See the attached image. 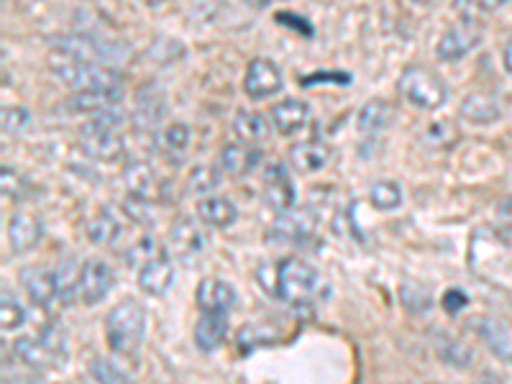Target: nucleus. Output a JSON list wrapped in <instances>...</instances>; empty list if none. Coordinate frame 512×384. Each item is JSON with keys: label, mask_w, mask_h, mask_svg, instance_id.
Wrapping results in <instances>:
<instances>
[{"label": "nucleus", "mask_w": 512, "mask_h": 384, "mask_svg": "<svg viewBox=\"0 0 512 384\" xmlns=\"http://www.w3.org/2000/svg\"><path fill=\"white\" fill-rule=\"evenodd\" d=\"M31 123V111H26L24 105H6L3 108V131L11 136L24 134Z\"/></svg>", "instance_id": "obj_39"}, {"label": "nucleus", "mask_w": 512, "mask_h": 384, "mask_svg": "<svg viewBox=\"0 0 512 384\" xmlns=\"http://www.w3.org/2000/svg\"><path fill=\"white\" fill-rule=\"evenodd\" d=\"M169 241H172V249L180 259L185 262H192L195 256H200L208 246V239H205V231L192 221L190 216H182L172 223V231H169Z\"/></svg>", "instance_id": "obj_18"}, {"label": "nucleus", "mask_w": 512, "mask_h": 384, "mask_svg": "<svg viewBox=\"0 0 512 384\" xmlns=\"http://www.w3.org/2000/svg\"><path fill=\"white\" fill-rule=\"evenodd\" d=\"M24 323H26V308L18 303L11 292L3 290V295H0V328H3V333L18 331Z\"/></svg>", "instance_id": "obj_35"}, {"label": "nucleus", "mask_w": 512, "mask_h": 384, "mask_svg": "<svg viewBox=\"0 0 512 384\" xmlns=\"http://www.w3.org/2000/svg\"><path fill=\"white\" fill-rule=\"evenodd\" d=\"M123 113L118 111V105L105 108V111L93 113L85 126L80 128V146L82 152L88 154L95 162H118L126 152V141H123Z\"/></svg>", "instance_id": "obj_2"}, {"label": "nucleus", "mask_w": 512, "mask_h": 384, "mask_svg": "<svg viewBox=\"0 0 512 384\" xmlns=\"http://www.w3.org/2000/svg\"><path fill=\"white\" fill-rule=\"evenodd\" d=\"M502 67H505L507 75L512 77V34H510V39H507L505 49H502Z\"/></svg>", "instance_id": "obj_48"}, {"label": "nucleus", "mask_w": 512, "mask_h": 384, "mask_svg": "<svg viewBox=\"0 0 512 384\" xmlns=\"http://www.w3.org/2000/svg\"><path fill=\"white\" fill-rule=\"evenodd\" d=\"M44 236V226L36 216H26V213H16L11 216L8 223V241H11V249L16 254H29L31 249H36Z\"/></svg>", "instance_id": "obj_24"}, {"label": "nucleus", "mask_w": 512, "mask_h": 384, "mask_svg": "<svg viewBox=\"0 0 512 384\" xmlns=\"http://www.w3.org/2000/svg\"><path fill=\"white\" fill-rule=\"evenodd\" d=\"M190 141H192L190 128L180 121L169 123V126L162 131V146L169 154H182L187 146H190Z\"/></svg>", "instance_id": "obj_37"}, {"label": "nucleus", "mask_w": 512, "mask_h": 384, "mask_svg": "<svg viewBox=\"0 0 512 384\" xmlns=\"http://www.w3.org/2000/svg\"><path fill=\"white\" fill-rule=\"evenodd\" d=\"M121 221L116 218L113 210H100L98 216L88 223V239L93 244H113L121 236Z\"/></svg>", "instance_id": "obj_33"}, {"label": "nucleus", "mask_w": 512, "mask_h": 384, "mask_svg": "<svg viewBox=\"0 0 512 384\" xmlns=\"http://www.w3.org/2000/svg\"><path fill=\"white\" fill-rule=\"evenodd\" d=\"M221 185V169L210 167V164H200L190 172L187 177V195H195V198H205V195H213Z\"/></svg>", "instance_id": "obj_32"}, {"label": "nucleus", "mask_w": 512, "mask_h": 384, "mask_svg": "<svg viewBox=\"0 0 512 384\" xmlns=\"http://www.w3.org/2000/svg\"><path fill=\"white\" fill-rule=\"evenodd\" d=\"M392 121H395V108H392L390 100L374 98L359 111L356 126H359V134L364 139H377L392 126Z\"/></svg>", "instance_id": "obj_20"}, {"label": "nucleus", "mask_w": 512, "mask_h": 384, "mask_svg": "<svg viewBox=\"0 0 512 384\" xmlns=\"http://www.w3.org/2000/svg\"><path fill=\"white\" fill-rule=\"evenodd\" d=\"M402 187L392 180L374 182L372 190H369V203L372 208H377L379 213H390V210H397L402 205Z\"/></svg>", "instance_id": "obj_34"}, {"label": "nucleus", "mask_w": 512, "mask_h": 384, "mask_svg": "<svg viewBox=\"0 0 512 384\" xmlns=\"http://www.w3.org/2000/svg\"><path fill=\"white\" fill-rule=\"evenodd\" d=\"M167 116V98L159 88L146 85L139 90V100H136V123L144 128H157Z\"/></svg>", "instance_id": "obj_26"}, {"label": "nucleus", "mask_w": 512, "mask_h": 384, "mask_svg": "<svg viewBox=\"0 0 512 384\" xmlns=\"http://www.w3.org/2000/svg\"><path fill=\"white\" fill-rule=\"evenodd\" d=\"M323 290V274L305 259L287 256L274 267V295L287 305H308Z\"/></svg>", "instance_id": "obj_4"}, {"label": "nucleus", "mask_w": 512, "mask_h": 384, "mask_svg": "<svg viewBox=\"0 0 512 384\" xmlns=\"http://www.w3.org/2000/svg\"><path fill=\"white\" fill-rule=\"evenodd\" d=\"M49 67L57 75V80L70 90H75V93H85V90H123V75L111 64L82 62V59L49 52Z\"/></svg>", "instance_id": "obj_3"}, {"label": "nucleus", "mask_w": 512, "mask_h": 384, "mask_svg": "<svg viewBox=\"0 0 512 384\" xmlns=\"http://www.w3.org/2000/svg\"><path fill=\"white\" fill-rule=\"evenodd\" d=\"M400 300H402V305H405V308L415 315L428 313V310L433 308L431 290L423 285H418V282H405L400 290Z\"/></svg>", "instance_id": "obj_36"}, {"label": "nucleus", "mask_w": 512, "mask_h": 384, "mask_svg": "<svg viewBox=\"0 0 512 384\" xmlns=\"http://www.w3.org/2000/svg\"><path fill=\"white\" fill-rule=\"evenodd\" d=\"M80 274L82 264L77 262V256H67L57 267V290L62 305H72L80 297Z\"/></svg>", "instance_id": "obj_30"}, {"label": "nucleus", "mask_w": 512, "mask_h": 384, "mask_svg": "<svg viewBox=\"0 0 512 384\" xmlns=\"http://www.w3.org/2000/svg\"><path fill=\"white\" fill-rule=\"evenodd\" d=\"M274 18H277V21H280V24H285V26H295V29H297V26H303V29L308 31L310 36H313V26H310L308 21H303V18H300V16L295 18V16H292V13L282 11V13H277V16H274Z\"/></svg>", "instance_id": "obj_44"}, {"label": "nucleus", "mask_w": 512, "mask_h": 384, "mask_svg": "<svg viewBox=\"0 0 512 384\" xmlns=\"http://www.w3.org/2000/svg\"><path fill=\"white\" fill-rule=\"evenodd\" d=\"M262 162V152L256 149L254 144H246V141H233L221 149V169L228 172L231 177H246L251 175Z\"/></svg>", "instance_id": "obj_21"}, {"label": "nucleus", "mask_w": 512, "mask_h": 384, "mask_svg": "<svg viewBox=\"0 0 512 384\" xmlns=\"http://www.w3.org/2000/svg\"><path fill=\"white\" fill-rule=\"evenodd\" d=\"M433 349H436L438 359H441L446 367L459 369V372H466V369L474 367L472 346H466L464 341H459V338L451 336L448 331L433 333Z\"/></svg>", "instance_id": "obj_23"}, {"label": "nucleus", "mask_w": 512, "mask_h": 384, "mask_svg": "<svg viewBox=\"0 0 512 384\" xmlns=\"http://www.w3.org/2000/svg\"><path fill=\"white\" fill-rule=\"evenodd\" d=\"M123 213H126L128 221L131 223H139V226H152L149 198H139V195H131V192H128V200L123 203Z\"/></svg>", "instance_id": "obj_40"}, {"label": "nucleus", "mask_w": 512, "mask_h": 384, "mask_svg": "<svg viewBox=\"0 0 512 384\" xmlns=\"http://www.w3.org/2000/svg\"><path fill=\"white\" fill-rule=\"evenodd\" d=\"M123 182H126L131 195L152 200L157 195V175H154L152 164L141 162V159H131L123 167Z\"/></svg>", "instance_id": "obj_27"}, {"label": "nucleus", "mask_w": 512, "mask_h": 384, "mask_svg": "<svg viewBox=\"0 0 512 384\" xmlns=\"http://www.w3.org/2000/svg\"><path fill=\"white\" fill-rule=\"evenodd\" d=\"M272 116V126L277 134L282 136H295L300 131H305L310 123V105L300 98H287L282 103H277L269 111Z\"/></svg>", "instance_id": "obj_19"}, {"label": "nucleus", "mask_w": 512, "mask_h": 384, "mask_svg": "<svg viewBox=\"0 0 512 384\" xmlns=\"http://www.w3.org/2000/svg\"><path fill=\"white\" fill-rule=\"evenodd\" d=\"M466 303H469V300H466V292H461V290H448L441 300L443 310L451 315L459 313V310H464Z\"/></svg>", "instance_id": "obj_43"}, {"label": "nucleus", "mask_w": 512, "mask_h": 384, "mask_svg": "<svg viewBox=\"0 0 512 384\" xmlns=\"http://www.w3.org/2000/svg\"><path fill=\"white\" fill-rule=\"evenodd\" d=\"M21 285H24L26 295L36 308L49 310L54 300H59L57 290V269L47 267H31L21 272Z\"/></svg>", "instance_id": "obj_17"}, {"label": "nucleus", "mask_w": 512, "mask_h": 384, "mask_svg": "<svg viewBox=\"0 0 512 384\" xmlns=\"http://www.w3.org/2000/svg\"><path fill=\"white\" fill-rule=\"evenodd\" d=\"M484 41V29L477 18L464 16L459 21L448 26L441 34L436 44V54L441 62H459L466 54H472L474 49L482 47Z\"/></svg>", "instance_id": "obj_8"}, {"label": "nucleus", "mask_w": 512, "mask_h": 384, "mask_svg": "<svg viewBox=\"0 0 512 384\" xmlns=\"http://www.w3.org/2000/svg\"><path fill=\"white\" fill-rule=\"evenodd\" d=\"M331 146L320 139L310 141H297L295 146H290L287 152V162L295 169L297 175H318L331 162Z\"/></svg>", "instance_id": "obj_16"}, {"label": "nucleus", "mask_w": 512, "mask_h": 384, "mask_svg": "<svg viewBox=\"0 0 512 384\" xmlns=\"http://www.w3.org/2000/svg\"><path fill=\"white\" fill-rule=\"evenodd\" d=\"M228 336V315L223 313H200L195 323V346L203 354H213L221 349Z\"/></svg>", "instance_id": "obj_25"}, {"label": "nucleus", "mask_w": 512, "mask_h": 384, "mask_svg": "<svg viewBox=\"0 0 512 384\" xmlns=\"http://www.w3.org/2000/svg\"><path fill=\"white\" fill-rule=\"evenodd\" d=\"M233 131L239 136V141L246 144H262L269 136V123L262 113L256 111H239L233 118Z\"/></svg>", "instance_id": "obj_31"}, {"label": "nucleus", "mask_w": 512, "mask_h": 384, "mask_svg": "<svg viewBox=\"0 0 512 384\" xmlns=\"http://www.w3.org/2000/svg\"><path fill=\"white\" fill-rule=\"evenodd\" d=\"M282 88H285V75H282V70L272 59H251L244 72V93L251 100H267L272 95L282 93Z\"/></svg>", "instance_id": "obj_9"}, {"label": "nucleus", "mask_w": 512, "mask_h": 384, "mask_svg": "<svg viewBox=\"0 0 512 384\" xmlns=\"http://www.w3.org/2000/svg\"><path fill=\"white\" fill-rule=\"evenodd\" d=\"M397 90L410 105L420 108V111H438L448 100V85L428 67H408L400 75Z\"/></svg>", "instance_id": "obj_7"}, {"label": "nucleus", "mask_w": 512, "mask_h": 384, "mask_svg": "<svg viewBox=\"0 0 512 384\" xmlns=\"http://www.w3.org/2000/svg\"><path fill=\"white\" fill-rule=\"evenodd\" d=\"M195 300H198L200 313H223L231 315L239 305V292L236 287L228 285L226 280H218V277H205L198 285L195 292Z\"/></svg>", "instance_id": "obj_15"}, {"label": "nucleus", "mask_w": 512, "mask_h": 384, "mask_svg": "<svg viewBox=\"0 0 512 384\" xmlns=\"http://www.w3.org/2000/svg\"><path fill=\"white\" fill-rule=\"evenodd\" d=\"M49 52L64 54V57L82 59V62L116 64L126 62L128 47L121 39H103L95 34H64L49 41Z\"/></svg>", "instance_id": "obj_6"}, {"label": "nucleus", "mask_w": 512, "mask_h": 384, "mask_svg": "<svg viewBox=\"0 0 512 384\" xmlns=\"http://www.w3.org/2000/svg\"><path fill=\"white\" fill-rule=\"evenodd\" d=\"M274 233H277V241H285V244L295 246H308V249H318L320 236L315 233V223L308 213H292L285 210L280 213V218L274 221Z\"/></svg>", "instance_id": "obj_14"}, {"label": "nucleus", "mask_w": 512, "mask_h": 384, "mask_svg": "<svg viewBox=\"0 0 512 384\" xmlns=\"http://www.w3.org/2000/svg\"><path fill=\"white\" fill-rule=\"evenodd\" d=\"M198 221L208 228H216V231H223V228H231L239 218V208L226 198V195H205L198 203Z\"/></svg>", "instance_id": "obj_22"}, {"label": "nucleus", "mask_w": 512, "mask_h": 384, "mask_svg": "<svg viewBox=\"0 0 512 384\" xmlns=\"http://www.w3.org/2000/svg\"><path fill=\"white\" fill-rule=\"evenodd\" d=\"M144 336L146 308L134 297L121 300L111 313L105 315V341H108V349L121 359H139Z\"/></svg>", "instance_id": "obj_1"}, {"label": "nucleus", "mask_w": 512, "mask_h": 384, "mask_svg": "<svg viewBox=\"0 0 512 384\" xmlns=\"http://www.w3.org/2000/svg\"><path fill=\"white\" fill-rule=\"evenodd\" d=\"M262 192L267 203L272 205L277 213H285V210H292L297 203V190L295 182H292L290 169L282 162H274L264 169L262 175Z\"/></svg>", "instance_id": "obj_10"}, {"label": "nucleus", "mask_w": 512, "mask_h": 384, "mask_svg": "<svg viewBox=\"0 0 512 384\" xmlns=\"http://www.w3.org/2000/svg\"><path fill=\"white\" fill-rule=\"evenodd\" d=\"M141 3H146V6L157 8V6H162V3H167V0H141Z\"/></svg>", "instance_id": "obj_50"}, {"label": "nucleus", "mask_w": 512, "mask_h": 384, "mask_svg": "<svg viewBox=\"0 0 512 384\" xmlns=\"http://www.w3.org/2000/svg\"><path fill=\"white\" fill-rule=\"evenodd\" d=\"M251 8H269L272 3H277V0H246Z\"/></svg>", "instance_id": "obj_49"}, {"label": "nucleus", "mask_w": 512, "mask_h": 384, "mask_svg": "<svg viewBox=\"0 0 512 384\" xmlns=\"http://www.w3.org/2000/svg\"><path fill=\"white\" fill-rule=\"evenodd\" d=\"M116 287V274L103 259H88L80 274V300L85 305L103 303L108 292Z\"/></svg>", "instance_id": "obj_12"}, {"label": "nucleus", "mask_w": 512, "mask_h": 384, "mask_svg": "<svg viewBox=\"0 0 512 384\" xmlns=\"http://www.w3.org/2000/svg\"><path fill=\"white\" fill-rule=\"evenodd\" d=\"M477 11H484V13H492V11H500L502 6H505L507 0H469Z\"/></svg>", "instance_id": "obj_47"}, {"label": "nucleus", "mask_w": 512, "mask_h": 384, "mask_svg": "<svg viewBox=\"0 0 512 384\" xmlns=\"http://www.w3.org/2000/svg\"><path fill=\"white\" fill-rule=\"evenodd\" d=\"M495 216H497V221H500V223H512V195H510V198H505V200H500V203H497Z\"/></svg>", "instance_id": "obj_45"}, {"label": "nucleus", "mask_w": 512, "mask_h": 384, "mask_svg": "<svg viewBox=\"0 0 512 384\" xmlns=\"http://www.w3.org/2000/svg\"><path fill=\"white\" fill-rule=\"evenodd\" d=\"M172 285H175V264L164 249L149 256L139 267V287L146 295L162 297L167 295Z\"/></svg>", "instance_id": "obj_13"}, {"label": "nucleus", "mask_w": 512, "mask_h": 384, "mask_svg": "<svg viewBox=\"0 0 512 384\" xmlns=\"http://www.w3.org/2000/svg\"><path fill=\"white\" fill-rule=\"evenodd\" d=\"M26 187H29V182L18 175L16 169H11L6 164V167H3V192H6L8 198H11V200H26Z\"/></svg>", "instance_id": "obj_41"}, {"label": "nucleus", "mask_w": 512, "mask_h": 384, "mask_svg": "<svg viewBox=\"0 0 512 384\" xmlns=\"http://www.w3.org/2000/svg\"><path fill=\"white\" fill-rule=\"evenodd\" d=\"M16 359L31 372H52L67 359V341L59 326H44L39 336H24L13 344Z\"/></svg>", "instance_id": "obj_5"}, {"label": "nucleus", "mask_w": 512, "mask_h": 384, "mask_svg": "<svg viewBox=\"0 0 512 384\" xmlns=\"http://www.w3.org/2000/svg\"><path fill=\"white\" fill-rule=\"evenodd\" d=\"M90 377L95 379V382H131V374L126 372V369H121L116 364V361H108V359H95L93 364H90Z\"/></svg>", "instance_id": "obj_38"}, {"label": "nucleus", "mask_w": 512, "mask_h": 384, "mask_svg": "<svg viewBox=\"0 0 512 384\" xmlns=\"http://www.w3.org/2000/svg\"><path fill=\"white\" fill-rule=\"evenodd\" d=\"M318 82H338V85H349L351 75L349 72H313L310 77H303V85H318Z\"/></svg>", "instance_id": "obj_42"}, {"label": "nucleus", "mask_w": 512, "mask_h": 384, "mask_svg": "<svg viewBox=\"0 0 512 384\" xmlns=\"http://www.w3.org/2000/svg\"><path fill=\"white\" fill-rule=\"evenodd\" d=\"M123 100V90H85V93H75L70 98V108L75 113H85V116H93V113L105 111V108H113Z\"/></svg>", "instance_id": "obj_29"}, {"label": "nucleus", "mask_w": 512, "mask_h": 384, "mask_svg": "<svg viewBox=\"0 0 512 384\" xmlns=\"http://www.w3.org/2000/svg\"><path fill=\"white\" fill-rule=\"evenodd\" d=\"M474 331L497 359L512 364V320L500 315H479L474 318Z\"/></svg>", "instance_id": "obj_11"}, {"label": "nucleus", "mask_w": 512, "mask_h": 384, "mask_svg": "<svg viewBox=\"0 0 512 384\" xmlns=\"http://www.w3.org/2000/svg\"><path fill=\"white\" fill-rule=\"evenodd\" d=\"M461 116L474 126H489V123H497L502 118V105L492 95L474 93L461 105Z\"/></svg>", "instance_id": "obj_28"}, {"label": "nucleus", "mask_w": 512, "mask_h": 384, "mask_svg": "<svg viewBox=\"0 0 512 384\" xmlns=\"http://www.w3.org/2000/svg\"><path fill=\"white\" fill-rule=\"evenodd\" d=\"M495 239L500 241L502 246H507V249H512V223H500V226L495 228Z\"/></svg>", "instance_id": "obj_46"}, {"label": "nucleus", "mask_w": 512, "mask_h": 384, "mask_svg": "<svg viewBox=\"0 0 512 384\" xmlns=\"http://www.w3.org/2000/svg\"><path fill=\"white\" fill-rule=\"evenodd\" d=\"M413 3H418V6H436L438 0H413Z\"/></svg>", "instance_id": "obj_51"}]
</instances>
